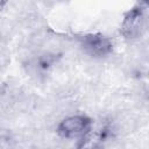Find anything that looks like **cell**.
I'll return each mask as SVG.
<instances>
[{"mask_svg":"<svg viewBox=\"0 0 149 149\" xmlns=\"http://www.w3.org/2000/svg\"><path fill=\"white\" fill-rule=\"evenodd\" d=\"M92 123V119L86 114H68L57 123V134L64 140L79 141L90 132Z\"/></svg>","mask_w":149,"mask_h":149,"instance_id":"1","label":"cell"},{"mask_svg":"<svg viewBox=\"0 0 149 149\" xmlns=\"http://www.w3.org/2000/svg\"><path fill=\"white\" fill-rule=\"evenodd\" d=\"M139 1H140V3H144V5L148 3V0H139Z\"/></svg>","mask_w":149,"mask_h":149,"instance_id":"5","label":"cell"},{"mask_svg":"<svg viewBox=\"0 0 149 149\" xmlns=\"http://www.w3.org/2000/svg\"><path fill=\"white\" fill-rule=\"evenodd\" d=\"M8 2H9V0H0V9H1L2 7H5Z\"/></svg>","mask_w":149,"mask_h":149,"instance_id":"4","label":"cell"},{"mask_svg":"<svg viewBox=\"0 0 149 149\" xmlns=\"http://www.w3.org/2000/svg\"><path fill=\"white\" fill-rule=\"evenodd\" d=\"M148 27L147 5L140 3V6L130 9L125 14L121 21V35L127 40H139L144 35Z\"/></svg>","mask_w":149,"mask_h":149,"instance_id":"2","label":"cell"},{"mask_svg":"<svg viewBox=\"0 0 149 149\" xmlns=\"http://www.w3.org/2000/svg\"><path fill=\"white\" fill-rule=\"evenodd\" d=\"M83 51L93 58H101L108 56L113 51V42L109 37L102 34H87L79 41Z\"/></svg>","mask_w":149,"mask_h":149,"instance_id":"3","label":"cell"}]
</instances>
